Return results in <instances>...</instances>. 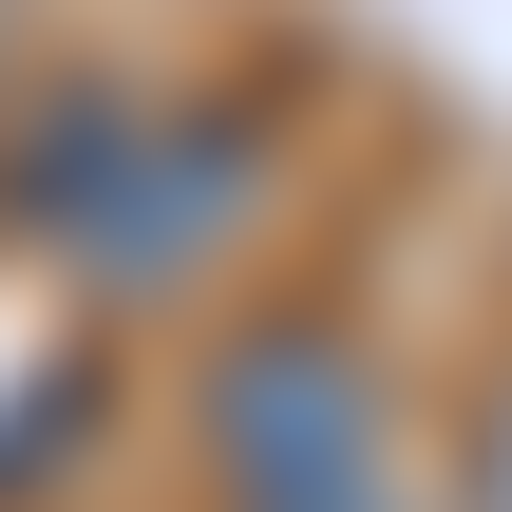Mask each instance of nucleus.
Instances as JSON below:
<instances>
[{"label": "nucleus", "instance_id": "obj_3", "mask_svg": "<svg viewBox=\"0 0 512 512\" xmlns=\"http://www.w3.org/2000/svg\"><path fill=\"white\" fill-rule=\"evenodd\" d=\"M456 512H512V380H494V418H475V456H456Z\"/></svg>", "mask_w": 512, "mask_h": 512}, {"label": "nucleus", "instance_id": "obj_1", "mask_svg": "<svg viewBox=\"0 0 512 512\" xmlns=\"http://www.w3.org/2000/svg\"><path fill=\"white\" fill-rule=\"evenodd\" d=\"M266 209V114L209 95H133V76H57L0 133V228L38 266H76L95 304H171L209 285V247Z\"/></svg>", "mask_w": 512, "mask_h": 512}, {"label": "nucleus", "instance_id": "obj_2", "mask_svg": "<svg viewBox=\"0 0 512 512\" xmlns=\"http://www.w3.org/2000/svg\"><path fill=\"white\" fill-rule=\"evenodd\" d=\"M190 437H209L228 512H418L399 494V380H380V342L323 323V304L228 323L209 380H190Z\"/></svg>", "mask_w": 512, "mask_h": 512}]
</instances>
